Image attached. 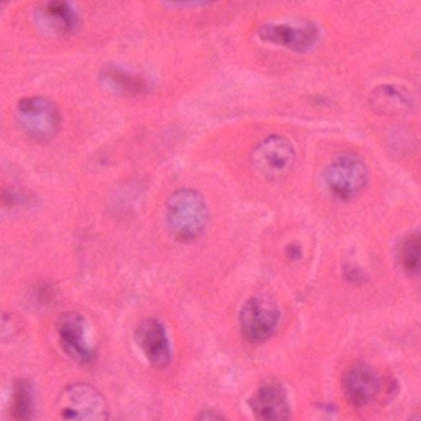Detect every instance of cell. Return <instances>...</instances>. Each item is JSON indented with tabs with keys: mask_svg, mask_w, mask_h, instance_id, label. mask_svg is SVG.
<instances>
[{
	"mask_svg": "<svg viewBox=\"0 0 421 421\" xmlns=\"http://www.w3.org/2000/svg\"><path fill=\"white\" fill-rule=\"evenodd\" d=\"M167 226L174 239L191 242L204 231L209 219L205 199L191 188H180L167 199L165 207Z\"/></svg>",
	"mask_w": 421,
	"mask_h": 421,
	"instance_id": "1",
	"label": "cell"
},
{
	"mask_svg": "<svg viewBox=\"0 0 421 421\" xmlns=\"http://www.w3.org/2000/svg\"><path fill=\"white\" fill-rule=\"evenodd\" d=\"M329 191L339 199L351 200L366 188L368 172L364 161L354 153H339L329 163L324 172Z\"/></svg>",
	"mask_w": 421,
	"mask_h": 421,
	"instance_id": "2",
	"label": "cell"
},
{
	"mask_svg": "<svg viewBox=\"0 0 421 421\" xmlns=\"http://www.w3.org/2000/svg\"><path fill=\"white\" fill-rule=\"evenodd\" d=\"M57 407L65 420L104 421L109 417L103 395L86 383H74L64 387L58 396Z\"/></svg>",
	"mask_w": 421,
	"mask_h": 421,
	"instance_id": "3",
	"label": "cell"
},
{
	"mask_svg": "<svg viewBox=\"0 0 421 421\" xmlns=\"http://www.w3.org/2000/svg\"><path fill=\"white\" fill-rule=\"evenodd\" d=\"M16 115L22 131L39 142L53 139L61 125V115L57 107L49 99L41 97L20 99Z\"/></svg>",
	"mask_w": 421,
	"mask_h": 421,
	"instance_id": "4",
	"label": "cell"
},
{
	"mask_svg": "<svg viewBox=\"0 0 421 421\" xmlns=\"http://www.w3.org/2000/svg\"><path fill=\"white\" fill-rule=\"evenodd\" d=\"M296 160L291 142L279 134H271L261 142L253 151L251 160L257 172L268 180L286 176Z\"/></svg>",
	"mask_w": 421,
	"mask_h": 421,
	"instance_id": "5",
	"label": "cell"
},
{
	"mask_svg": "<svg viewBox=\"0 0 421 421\" xmlns=\"http://www.w3.org/2000/svg\"><path fill=\"white\" fill-rule=\"evenodd\" d=\"M279 318L280 311L274 301L263 296H254L242 306L239 324L247 340L260 343L274 333Z\"/></svg>",
	"mask_w": 421,
	"mask_h": 421,
	"instance_id": "6",
	"label": "cell"
},
{
	"mask_svg": "<svg viewBox=\"0 0 421 421\" xmlns=\"http://www.w3.org/2000/svg\"><path fill=\"white\" fill-rule=\"evenodd\" d=\"M258 36L263 41L305 53L317 43L320 29L317 23L306 20L294 24H266L258 30Z\"/></svg>",
	"mask_w": 421,
	"mask_h": 421,
	"instance_id": "7",
	"label": "cell"
},
{
	"mask_svg": "<svg viewBox=\"0 0 421 421\" xmlns=\"http://www.w3.org/2000/svg\"><path fill=\"white\" fill-rule=\"evenodd\" d=\"M57 331L61 346L67 355L81 363L91 360L95 348L88 322L81 313L75 311L62 313L57 322Z\"/></svg>",
	"mask_w": 421,
	"mask_h": 421,
	"instance_id": "8",
	"label": "cell"
},
{
	"mask_svg": "<svg viewBox=\"0 0 421 421\" xmlns=\"http://www.w3.org/2000/svg\"><path fill=\"white\" fill-rule=\"evenodd\" d=\"M256 419L283 421L289 418L291 408L287 392L277 382L261 385L247 401Z\"/></svg>",
	"mask_w": 421,
	"mask_h": 421,
	"instance_id": "9",
	"label": "cell"
},
{
	"mask_svg": "<svg viewBox=\"0 0 421 421\" xmlns=\"http://www.w3.org/2000/svg\"><path fill=\"white\" fill-rule=\"evenodd\" d=\"M341 387L346 400L352 406L367 405L378 393L380 387L377 372L368 364H357L343 373Z\"/></svg>",
	"mask_w": 421,
	"mask_h": 421,
	"instance_id": "10",
	"label": "cell"
},
{
	"mask_svg": "<svg viewBox=\"0 0 421 421\" xmlns=\"http://www.w3.org/2000/svg\"><path fill=\"white\" fill-rule=\"evenodd\" d=\"M134 339L153 367L163 368L170 364V345L165 327L158 319L149 318L142 321L135 329Z\"/></svg>",
	"mask_w": 421,
	"mask_h": 421,
	"instance_id": "11",
	"label": "cell"
},
{
	"mask_svg": "<svg viewBox=\"0 0 421 421\" xmlns=\"http://www.w3.org/2000/svg\"><path fill=\"white\" fill-rule=\"evenodd\" d=\"M36 19L50 33L59 36L73 34L78 25V18L67 1H48L38 6Z\"/></svg>",
	"mask_w": 421,
	"mask_h": 421,
	"instance_id": "12",
	"label": "cell"
},
{
	"mask_svg": "<svg viewBox=\"0 0 421 421\" xmlns=\"http://www.w3.org/2000/svg\"><path fill=\"white\" fill-rule=\"evenodd\" d=\"M102 86L110 92L125 97L142 95L148 90L147 81L119 65L109 64L99 73Z\"/></svg>",
	"mask_w": 421,
	"mask_h": 421,
	"instance_id": "13",
	"label": "cell"
},
{
	"mask_svg": "<svg viewBox=\"0 0 421 421\" xmlns=\"http://www.w3.org/2000/svg\"><path fill=\"white\" fill-rule=\"evenodd\" d=\"M369 104L379 114L401 116L411 108V101L407 92L393 85L383 84L373 88L369 95Z\"/></svg>",
	"mask_w": 421,
	"mask_h": 421,
	"instance_id": "14",
	"label": "cell"
},
{
	"mask_svg": "<svg viewBox=\"0 0 421 421\" xmlns=\"http://www.w3.org/2000/svg\"><path fill=\"white\" fill-rule=\"evenodd\" d=\"M34 393L29 382L18 380L13 385L11 415L14 420H31L34 408Z\"/></svg>",
	"mask_w": 421,
	"mask_h": 421,
	"instance_id": "15",
	"label": "cell"
},
{
	"mask_svg": "<svg viewBox=\"0 0 421 421\" xmlns=\"http://www.w3.org/2000/svg\"><path fill=\"white\" fill-rule=\"evenodd\" d=\"M402 270L408 275L417 276L421 268V239L418 232L409 234L402 242L399 254Z\"/></svg>",
	"mask_w": 421,
	"mask_h": 421,
	"instance_id": "16",
	"label": "cell"
},
{
	"mask_svg": "<svg viewBox=\"0 0 421 421\" xmlns=\"http://www.w3.org/2000/svg\"><path fill=\"white\" fill-rule=\"evenodd\" d=\"M287 255L293 260H298L301 257L302 250L296 244H291L287 249Z\"/></svg>",
	"mask_w": 421,
	"mask_h": 421,
	"instance_id": "17",
	"label": "cell"
},
{
	"mask_svg": "<svg viewBox=\"0 0 421 421\" xmlns=\"http://www.w3.org/2000/svg\"><path fill=\"white\" fill-rule=\"evenodd\" d=\"M345 273L347 278L350 279L352 282H362V279L364 278L362 272L357 268H349Z\"/></svg>",
	"mask_w": 421,
	"mask_h": 421,
	"instance_id": "18",
	"label": "cell"
},
{
	"mask_svg": "<svg viewBox=\"0 0 421 421\" xmlns=\"http://www.w3.org/2000/svg\"><path fill=\"white\" fill-rule=\"evenodd\" d=\"M200 419L202 420H218V418H220L221 420V416H220L219 414H216L215 413H212V412H206V413H202L200 417Z\"/></svg>",
	"mask_w": 421,
	"mask_h": 421,
	"instance_id": "19",
	"label": "cell"
}]
</instances>
